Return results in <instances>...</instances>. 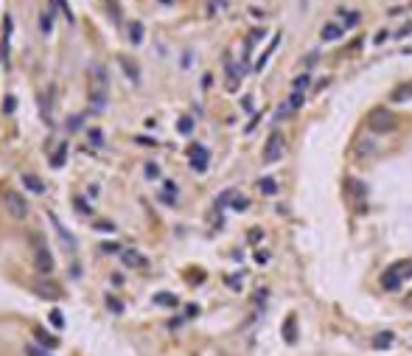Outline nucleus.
<instances>
[{
  "label": "nucleus",
  "mask_w": 412,
  "mask_h": 356,
  "mask_svg": "<svg viewBox=\"0 0 412 356\" xmlns=\"http://www.w3.org/2000/svg\"><path fill=\"white\" fill-rule=\"evenodd\" d=\"M146 177H149V179H157V177H160V168H157L155 163H146Z\"/></svg>",
  "instance_id": "nucleus-30"
},
{
  "label": "nucleus",
  "mask_w": 412,
  "mask_h": 356,
  "mask_svg": "<svg viewBox=\"0 0 412 356\" xmlns=\"http://www.w3.org/2000/svg\"><path fill=\"white\" fill-rule=\"evenodd\" d=\"M235 197H238V194H235L233 188H230V191H224V194H219V199H216V208H224V205H233V202H235Z\"/></svg>",
  "instance_id": "nucleus-20"
},
{
  "label": "nucleus",
  "mask_w": 412,
  "mask_h": 356,
  "mask_svg": "<svg viewBox=\"0 0 412 356\" xmlns=\"http://www.w3.org/2000/svg\"><path fill=\"white\" fill-rule=\"evenodd\" d=\"M227 283L233 286V292H241V278H238V275H233V278H227Z\"/></svg>",
  "instance_id": "nucleus-33"
},
{
  "label": "nucleus",
  "mask_w": 412,
  "mask_h": 356,
  "mask_svg": "<svg viewBox=\"0 0 412 356\" xmlns=\"http://www.w3.org/2000/svg\"><path fill=\"white\" fill-rule=\"evenodd\" d=\"M283 152H286V138H283V132H275L269 135L267 146H264V163H278L280 157H283Z\"/></svg>",
  "instance_id": "nucleus-3"
},
{
  "label": "nucleus",
  "mask_w": 412,
  "mask_h": 356,
  "mask_svg": "<svg viewBox=\"0 0 412 356\" xmlns=\"http://www.w3.org/2000/svg\"><path fill=\"white\" fill-rule=\"evenodd\" d=\"M48 320H51L54 328H65V317H62L59 312H51V314H48Z\"/></svg>",
  "instance_id": "nucleus-28"
},
{
  "label": "nucleus",
  "mask_w": 412,
  "mask_h": 356,
  "mask_svg": "<svg viewBox=\"0 0 412 356\" xmlns=\"http://www.w3.org/2000/svg\"><path fill=\"white\" fill-rule=\"evenodd\" d=\"M6 112H14V99H6Z\"/></svg>",
  "instance_id": "nucleus-39"
},
{
  "label": "nucleus",
  "mask_w": 412,
  "mask_h": 356,
  "mask_svg": "<svg viewBox=\"0 0 412 356\" xmlns=\"http://www.w3.org/2000/svg\"><path fill=\"white\" fill-rule=\"evenodd\" d=\"M309 81H312V79H309V73H300V76L292 81V87H294L292 93H303V90L309 87Z\"/></svg>",
  "instance_id": "nucleus-21"
},
{
  "label": "nucleus",
  "mask_w": 412,
  "mask_h": 356,
  "mask_svg": "<svg viewBox=\"0 0 412 356\" xmlns=\"http://www.w3.org/2000/svg\"><path fill=\"white\" fill-rule=\"evenodd\" d=\"M107 87H110V76L101 65H93L90 67V104L93 110L101 112L104 104H107Z\"/></svg>",
  "instance_id": "nucleus-1"
},
{
  "label": "nucleus",
  "mask_w": 412,
  "mask_h": 356,
  "mask_svg": "<svg viewBox=\"0 0 412 356\" xmlns=\"http://www.w3.org/2000/svg\"><path fill=\"white\" fill-rule=\"evenodd\" d=\"M278 40H280V34H275V40L269 42V48H267V51H264L261 56H258V62H255V70H264V65H267V59H269L272 54H275V48H278Z\"/></svg>",
  "instance_id": "nucleus-13"
},
{
  "label": "nucleus",
  "mask_w": 412,
  "mask_h": 356,
  "mask_svg": "<svg viewBox=\"0 0 412 356\" xmlns=\"http://www.w3.org/2000/svg\"><path fill=\"white\" fill-rule=\"evenodd\" d=\"M286 107H289V112H297L303 107V93H292V99H289V104H286Z\"/></svg>",
  "instance_id": "nucleus-25"
},
{
  "label": "nucleus",
  "mask_w": 412,
  "mask_h": 356,
  "mask_svg": "<svg viewBox=\"0 0 412 356\" xmlns=\"http://www.w3.org/2000/svg\"><path fill=\"white\" fill-rule=\"evenodd\" d=\"M384 40H387V31H384V28H381V31L376 34V45H381V42H384Z\"/></svg>",
  "instance_id": "nucleus-36"
},
{
  "label": "nucleus",
  "mask_w": 412,
  "mask_h": 356,
  "mask_svg": "<svg viewBox=\"0 0 412 356\" xmlns=\"http://www.w3.org/2000/svg\"><path fill=\"white\" fill-rule=\"evenodd\" d=\"M34 264H37V272H42V275H51V272H54V256H51V250H48V244H45L42 238L37 241Z\"/></svg>",
  "instance_id": "nucleus-4"
},
{
  "label": "nucleus",
  "mask_w": 412,
  "mask_h": 356,
  "mask_svg": "<svg viewBox=\"0 0 412 356\" xmlns=\"http://www.w3.org/2000/svg\"><path fill=\"white\" fill-rule=\"evenodd\" d=\"M22 182H25V188L34 191V194H42V191H45V185H42L37 177H34V174H25V177H22Z\"/></svg>",
  "instance_id": "nucleus-17"
},
{
  "label": "nucleus",
  "mask_w": 412,
  "mask_h": 356,
  "mask_svg": "<svg viewBox=\"0 0 412 356\" xmlns=\"http://www.w3.org/2000/svg\"><path fill=\"white\" fill-rule=\"evenodd\" d=\"M121 258H123V264H126V267H135V269H146V267H149V258H146L143 253H137L135 247L123 250Z\"/></svg>",
  "instance_id": "nucleus-8"
},
{
  "label": "nucleus",
  "mask_w": 412,
  "mask_h": 356,
  "mask_svg": "<svg viewBox=\"0 0 412 356\" xmlns=\"http://www.w3.org/2000/svg\"><path fill=\"white\" fill-rule=\"evenodd\" d=\"M177 129H179L182 135H191V132H194V121H191L188 115H182V118H179V123H177Z\"/></svg>",
  "instance_id": "nucleus-24"
},
{
  "label": "nucleus",
  "mask_w": 412,
  "mask_h": 356,
  "mask_svg": "<svg viewBox=\"0 0 412 356\" xmlns=\"http://www.w3.org/2000/svg\"><path fill=\"white\" fill-rule=\"evenodd\" d=\"M90 140L96 146H101V135H98V129H90Z\"/></svg>",
  "instance_id": "nucleus-35"
},
{
  "label": "nucleus",
  "mask_w": 412,
  "mask_h": 356,
  "mask_svg": "<svg viewBox=\"0 0 412 356\" xmlns=\"http://www.w3.org/2000/svg\"><path fill=\"white\" fill-rule=\"evenodd\" d=\"M395 342V334L392 331H381V334L373 336V348H390Z\"/></svg>",
  "instance_id": "nucleus-14"
},
{
  "label": "nucleus",
  "mask_w": 412,
  "mask_h": 356,
  "mask_svg": "<svg viewBox=\"0 0 412 356\" xmlns=\"http://www.w3.org/2000/svg\"><path fill=\"white\" fill-rule=\"evenodd\" d=\"M401 283H404V278L398 275V269L387 267V272L381 275V286H384L387 292H398V289H401Z\"/></svg>",
  "instance_id": "nucleus-9"
},
{
  "label": "nucleus",
  "mask_w": 412,
  "mask_h": 356,
  "mask_svg": "<svg viewBox=\"0 0 412 356\" xmlns=\"http://www.w3.org/2000/svg\"><path fill=\"white\" fill-rule=\"evenodd\" d=\"M353 25H359V11H348L345 14V28H353Z\"/></svg>",
  "instance_id": "nucleus-29"
},
{
  "label": "nucleus",
  "mask_w": 412,
  "mask_h": 356,
  "mask_svg": "<svg viewBox=\"0 0 412 356\" xmlns=\"http://www.w3.org/2000/svg\"><path fill=\"white\" fill-rule=\"evenodd\" d=\"M160 199L166 202V205H174V202H177V185H174V182H166V191L160 194Z\"/></svg>",
  "instance_id": "nucleus-16"
},
{
  "label": "nucleus",
  "mask_w": 412,
  "mask_h": 356,
  "mask_svg": "<svg viewBox=\"0 0 412 356\" xmlns=\"http://www.w3.org/2000/svg\"><path fill=\"white\" fill-rule=\"evenodd\" d=\"M6 208H9L11 216H17V219H25L28 216V202H25V197L22 194H6Z\"/></svg>",
  "instance_id": "nucleus-5"
},
{
  "label": "nucleus",
  "mask_w": 412,
  "mask_h": 356,
  "mask_svg": "<svg viewBox=\"0 0 412 356\" xmlns=\"http://www.w3.org/2000/svg\"><path fill=\"white\" fill-rule=\"evenodd\" d=\"M155 303H160V306H177V297L174 295H155Z\"/></svg>",
  "instance_id": "nucleus-26"
},
{
  "label": "nucleus",
  "mask_w": 412,
  "mask_h": 356,
  "mask_svg": "<svg viewBox=\"0 0 412 356\" xmlns=\"http://www.w3.org/2000/svg\"><path fill=\"white\" fill-rule=\"evenodd\" d=\"M107 306H110V309H112L115 314H121V312H123V303L118 300L115 295H107Z\"/></svg>",
  "instance_id": "nucleus-27"
},
{
  "label": "nucleus",
  "mask_w": 412,
  "mask_h": 356,
  "mask_svg": "<svg viewBox=\"0 0 412 356\" xmlns=\"http://www.w3.org/2000/svg\"><path fill=\"white\" fill-rule=\"evenodd\" d=\"M129 34H132V45H140L143 42V25L135 20V22H129Z\"/></svg>",
  "instance_id": "nucleus-18"
},
{
  "label": "nucleus",
  "mask_w": 412,
  "mask_h": 356,
  "mask_svg": "<svg viewBox=\"0 0 412 356\" xmlns=\"http://www.w3.org/2000/svg\"><path fill=\"white\" fill-rule=\"evenodd\" d=\"M292 325H294V317H289V320H286V325H283V334H286V342H292V339H294V334H292Z\"/></svg>",
  "instance_id": "nucleus-31"
},
{
  "label": "nucleus",
  "mask_w": 412,
  "mask_h": 356,
  "mask_svg": "<svg viewBox=\"0 0 412 356\" xmlns=\"http://www.w3.org/2000/svg\"><path fill=\"white\" fill-rule=\"evenodd\" d=\"M39 295H45V297H56V292H54V286H51V283H45V286H39Z\"/></svg>",
  "instance_id": "nucleus-32"
},
{
  "label": "nucleus",
  "mask_w": 412,
  "mask_h": 356,
  "mask_svg": "<svg viewBox=\"0 0 412 356\" xmlns=\"http://www.w3.org/2000/svg\"><path fill=\"white\" fill-rule=\"evenodd\" d=\"M365 123H368V129L373 135H387L398 126V118H395V112L387 110V107H373V110L368 112V121Z\"/></svg>",
  "instance_id": "nucleus-2"
},
{
  "label": "nucleus",
  "mask_w": 412,
  "mask_h": 356,
  "mask_svg": "<svg viewBox=\"0 0 412 356\" xmlns=\"http://www.w3.org/2000/svg\"><path fill=\"white\" fill-rule=\"evenodd\" d=\"M267 253H255V261H258V264H267Z\"/></svg>",
  "instance_id": "nucleus-37"
},
{
  "label": "nucleus",
  "mask_w": 412,
  "mask_h": 356,
  "mask_svg": "<svg viewBox=\"0 0 412 356\" xmlns=\"http://www.w3.org/2000/svg\"><path fill=\"white\" fill-rule=\"evenodd\" d=\"M191 168H194V171H208V163H211V152H208V149H205V146H191Z\"/></svg>",
  "instance_id": "nucleus-6"
},
{
  "label": "nucleus",
  "mask_w": 412,
  "mask_h": 356,
  "mask_svg": "<svg viewBox=\"0 0 412 356\" xmlns=\"http://www.w3.org/2000/svg\"><path fill=\"white\" fill-rule=\"evenodd\" d=\"M96 227H98V230H110V233L115 230V224H110V222H107V224H96Z\"/></svg>",
  "instance_id": "nucleus-38"
},
{
  "label": "nucleus",
  "mask_w": 412,
  "mask_h": 356,
  "mask_svg": "<svg viewBox=\"0 0 412 356\" xmlns=\"http://www.w3.org/2000/svg\"><path fill=\"white\" fill-rule=\"evenodd\" d=\"M258 191L267 194V197H275V194H278V182L272 177H264V179H258Z\"/></svg>",
  "instance_id": "nucleus-15"
},
{
  "label": "nucleus",
  "mask_w": 412,
  "mask_h": 356,
  "mask_svg": "<svg viewBox=\"0 0 412 356\" xmlns=\"http://www.w3.org/2000/svg\"><path fill=\"white\" fill-rule=\"evenodd\" d=\"M339 37H342V25H336V22H325L323 31H320V40H323V42H334Z\"/></svg>",
  "instance_id": "nucleus-11"
},
{
  "label": "nucleus",
  "mask_w": 412,
  "mask_h": 356,
  "mask_svg": "<svg viewBox=\"0 0 412 356\" xmlns=\"http://www.w3.org/2000/svg\"><path fill=\"white\" fill-rule=\"evenodd\" d=\"M392 267L398 269V275H401L404 280L412 278V261H398V264H392Z\"/></svg>",
  "instance_id": "nucleus-22"
},
{
  "label": "nucleus",
  "mask_w": 412,
  "mask_h": 356,
  "mask_svg": "<svg viewBox=\"0 0 412 356\" xmlns=\"http://www.w3.org/2000/svg\"><path fill=\"white\" fill-rule=\"evenodd\" d=\"M25 356H51V351L42 345H25Z\"/></svg>",
  "instance_id": "nucleus-23"
},
{
  "label": "nucleus",
  "mask_w": 412,
  "mask_h": 356,
  "mask_svg": "<svg viewBox=\"0 0 412 356\" xmlns=\"http://www.w3.org/2000/svg\"><path fill=\"white\" fill-rule=\"evenodd\" d=\"M34 336H37V345L48 348V351H56V348H59V339H56L51 331H45V328H37V331H34Z\"/></svg>",
  "instance_id": "nucleus-10"
},
{
  "label": "nucleus",
  "mask_w": 412,
  "mask_h": 356,
  "mask_svg": "<svg viewBox=\"0 0 412 356\" xmlns=\"http://www.w3.org/2000/svg\"><path fill=\"white\" fill-rule=\"evenodd\" d=\"M410 99H412V81H410V84H398V87L390 93L392 104H404V101H410Z\"/></svg>",
  "instance_id": "nucleus-12"
},
{
  "label": "nucleus",
  "mask_w": 412,
  "mask_h": 356,
  "mask_svg": "<svg viewBox=\"0 0 412 356\" xmlns=\"http://www.w3.org/2000/svg\"><path fill=\"white\" fill-rule=\"evenodd\" d=\"M401 54H407V56H412V48H401Z\"/></svg>",
  "instance_id": "nucleus-40"
},
{
  "label": "nucleus",
  "mask_w": 412,
  "mask_h": 356,
  "mask_svg": "<svg viewBox=\"0 0 412 356\" xmlns=\"http://www.w3.org/2000/svg\"><path fill=\"white\" fill-rule=\"evenodd\" d=\"M345 194L351 202H356V205H362L365 202V197H368V188L359 182L356 177H345Z\"/></svg>",
  "instance_id": "nucleus-7"
},
{
  "label": "nucleus",
  "mask_w": 412,
  "mask_h": 356,
  "mask_svg": "<svg viewBox=\"0 0 412 356\" xmlns=\"http://www.w3.org/2000/svg\"><path fill=\"white\" fill-rule=\"evenodd\" d=\"M227 6V0H208V6H205V11H208V17H216L219 11Z\"/></svg>",
  "instance_id": "nucleus-19"
},
{
  "label": "nucleus",
  "mask_w": 412,
  "mask_h": 356,
  "mask_svg": "<svg viewBox=\"0 0 412 356\" xmlns=\"http://www.w3.org/2000/svg\"><path fill=\"white\" fill-rule=\"evenodd\" d=\"M247 205H250V202H247L244 197H235V202H233V208H235V211H244Z\"/></svg>",
  "instance_id": "nucleus-34"
}]
</instances>
